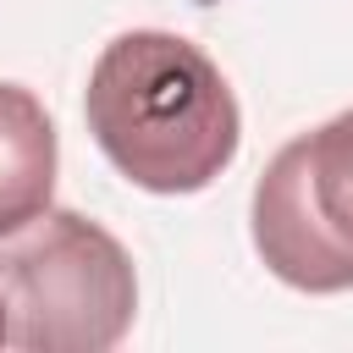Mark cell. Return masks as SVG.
<instances>
[{
    "label": "cell",
    "mask_w": 353,
    "mask_h": 353,
    "mask_svg": "<svg viewBox=\"0 0 353 353\" xmlns=\"http://www.w3.org/2000/svg\"><path fill=\"white\" fill-rule=\"evenodd\" d=\"M83 116L99 154L143 193H199L243 143L221 66L165 28H132L99 50Z\"/></svg>",
    "instance_id": "cell-1"
},
{
    "label": "cell",
    "mask_w": 353,
    "mask_h": 353,
    "mask_svg": "<svg viewBox=\"0 0 353 353\" xmlns=\"http://www.w3.org/2000/svg\"><path fill=\"white\" fill-rule=\"evenodd\" d=\"M138 270L127 248L77 210H39L0 232V347L105 353L132 331Z\"/></svg>",
    "instance_id": "cell-2"
},
{
    "label": "cell",
    "mask_w": 353,
    "mask_h": 353,
    "mask_svg": "<svg viewBox=\"0 0 353 353\" xmlns=\"http://www.w3.org/2000/svg\"><path fill=\"white\" fill-rule=\"evenodd\" d=\"M254 248L298 292L353 287V110L276 149L254 182Z\"/></svg>",
    "instance_id": "cell-3"
},
{
    "label": "cell",
    "mask_w": 353,
    "mask_h": 353,
    "mask_svg": "<svg viewBox=\"0 0 353 353\" xmlns=\"http://www.w3.org/2000/svg\"><path fill=\"white\" fill-rule=\"evenodd\" d=\"M55 193V127L33 88L0 83V232L50 210Z\"/></svg>",
    "instance_id": "cell-4"
}]
</instances>
